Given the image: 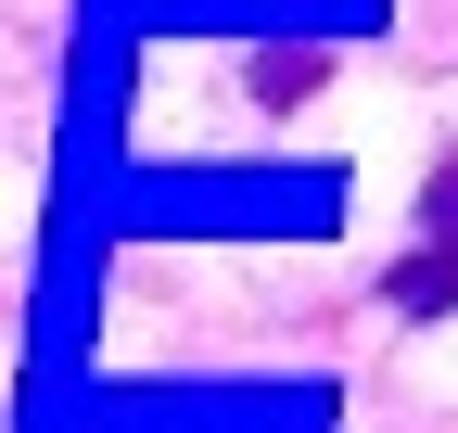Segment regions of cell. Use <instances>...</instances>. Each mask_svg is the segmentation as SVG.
Listing matches in <instances>:
<instances>
[{"label": "cell", "mask_w": 458, "mask_h": 433, "mask_svg": "<svg viewBox=\"0 0 458 433\" xmlns=\"http://www.w3.org/2000/svg\"><path fill=\"white\" fill-rule=\"evenodd\" d=\"M382 306H394V318H458V242H420V255H394Z\"/></svg>", "instance_id": "1"}, {"label": "cell", "mask_w": 458, "mask_h": 433, "mask_svg": "<svg viewBox=\"0 0 458 433\" xmlns=\"http://www.w3.org/2000/svg\"><path fill=\"white\" fill-rule=\"evenodd\" d=\"M318 77H331V51H318V38H293V51H255V64H242V89H255V102H306Z\"/></svg>", "instance_id": "2"}, {"label": "cell", "mask_w": 458, "mask_h": 433, "mask_svg": "<svg viewBox=\"0 0 458 433\" xmlns=\"http://www.w3.org/2000/svg\"><path fill=\"white\" fill-rule=\"evenodd\" d=\"M420 242H458V140L433 153V179H420Z\"/></svg>", "instance_id": "3"}]
</instances>
